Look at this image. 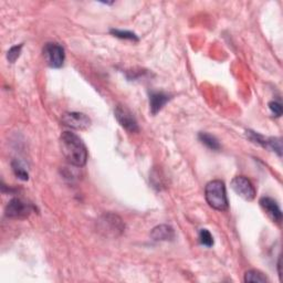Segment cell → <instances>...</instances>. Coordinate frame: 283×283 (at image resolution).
Wrapping results in <instances>:
<instances>
[{
    "mask_svg": "<svg viewBox=\"0 0 283 283\" xmlns=\"http://www.w3.org/2000/svg\"><path fill=\"white\" fill-rule=\"evenodd\" d=\"M60 147L64 158L76 167L87 164L88 150L78 135L71 132H63L60 136Z\"/></svg>",
    "mask_w": 283,
    "mask_h": 283,
    "instance_id": "cell-1",
    "label": "cell"
},
{
    "mask_svg": "<svg viewBox=\"0 0 283 283\" xmlns=\"http://www.w3.org/2000/svg\"><path fill=\"white\" fill-rule=\"evenodd\" d=\"M198 137L201 139L202 143L207 146L208 149L212 151H218L220 149L219 142H218V139L215 136H212V135L208 133H199Z\"/></svg>",
    "mask_w": 283,
    "mask_h": 283,
    "instance_id": "cell-12",
    "label": "cell"
},
{
    "mask_svg": "<svg viewBox=\"0 0 283 283\" xmlns=\"http://www.w3.org/2000/svg\"><path fill=\"white\" fill-rule=\"evenodd\" d=\"M267 147H270L272 151L278 153V155H282V145H281V139L276 137L268 138L267 140Z\"/></svg>",
    "mask_w": 283,
    "mask_h": 283,
    "instance_id": "cell-17",
    "label": "cell"
},
{
    "mask_svg": "<svg viewBox=\"0 0 283 283\" xmlns=\"http://www.w3.org/2000/svg\"><path fill=\"white\" fill-rule=\"evenodd\" d=\"M206 201L210 207L217 210H226L228 208V199L224 184L221 181H212L205 188Z\"/></svg>",
    "mask_w": 283,
    "mask_h": 283,
    "instance_id": "cell-2",
    "label": "cell"
},
{
    "mask_svg": "<svg viewBox=\"0 0 283 283\" xmlns=\"http://www.w3.org/2000/svg\"><path fill=\"white\" fill-rule=\"evenodd\" d=\"M168 100H169V96L165 94V93H163V92H153V93H151V96H150L151 112L153 114H156L157 112H159Z\"/></svg>",
    "mask_w": 283,
    "mask_h": 283,
    "instance_id": "cell-11",
    "label": "cell"
},
{
    "mask_svg": "<svg viewBox=\"0 0 283 283\" xmlns=\"http://www.w3.org/2000/svg\"><path fill=\"white\" fill-rule=\"evenodd\" d=\"M21 49H22V44H19V46L12 47L7 53L8 61L11 62V63L16 62V60L18 59L19 55H20V53H21Z\"/></svg>",
    "mask_w": 283,
    "mask_h": 283,
    "instance_id": "cell-18",
    "label": "cell"
},
{
    "mask_svg": "<svg viewBox=\"0 0 283 283\" xmlns=\"http://www.w3.org/2000/svg\"><path fill=\"white\" fill-rule=\"evenodd\" d=\"M260 206L262 207V209L266 211V214L271 218L273 221L280 222L282 220L281 209L274 199L270 198V197H262L260 199Z\"/></svg>",
    "mask_w": 283,
    "mask_h": 283,
    "instance_id": "cell-9",
    "label": "cell"
},
{
    "mask_svg": "<svg viewBox=\"0 0 283 283\" xmlns=\"http://www.w3.org/2000/svg\"><path fill=\"white\" fill-rule=\"evenodd\" d=\"M111 34L114 35L115 37L120 38V39H126V40H135L137 41L138 38L136 37V35L133 34V32L130 31H123V30H117V29H112Z\"/></svg>",
    "mask_w": 283,
    "mask_h": 283,
    "instance_id": "cell-15",
    "label": "cell"
},
{
    "mask_svg": "<svg viewBox=\"0 0 283 283\" xmlns=\"http://www.w3.org/2000/svg\"><path fill=\"white\" fill-rule=\"evenodd\" d=\"M98 229L100 233L107 237H119L125 229L123 220L118 215L105 214L103 215L98 221Z\"/></svg>",
    "mask_w": 283,
    "mask_h": 283,
    "instance_id": "cell-3",
    "label": "cell"
},
{
    "mask_svg": "<svg viewBox=\"0 0 283 283\" xmlns=\"http://www.w3.org/2000/svg\"><path fill=\"white\" fill-rule=\"evenodd\" d=\"M12 169H14V173L16 174V176L18 178L22 179V181H28L29 174L27 171H25V168L20 162H18V160L12 162Z\"/></svg>",
    "mask_w": 283,
    "mask_h": 283,
    "instance_id": "cell-14",
    "label": "cell"
},
{
    "mask_svg": "<svg viewBox=\"0 0 283 283\" xmlns=\"http://www.w3.org/2000/svg\"><path fill=\"white\" fill-rule=\"evenodd\" d=\"M199 239H201L202 244L206 247H211L214 244V238L207 229H202L199 233Z\"/></svg>",
    "mask_w": 283,
    "mask_h": 283,
    "instance_id": "cell-16",
    "label": "cell"
},
{
    "mask_svg": "<svg viewBox=\"0 0 283 283\" xmlns=\"http://www.w3.org/2000/svg\"><path fill=\"white\" fill-rule=\"evenodd\" d=\"M115 118L121 124L122 127H124L127 132L130 133H137L138 132V124L136 119L134 118L133 113L128 110L126 106L118 105L115 107Z\"/></svg>",
    "mask_w": 283,
    "mask_h": 283,
    "instance_id": "cell-7",
    "label": "cell"
},
{
    "mask_svg": "<svg viewBox=\"0 0 283 283\" xmlns=\"http://www.w3.org/2000/svg\"><path fill=\"white\" fill-rule=\"evenodd\" d=\"M269 108L271 110V112L275 115L276 118H280L282 115V105L280 102L276 101H272L269 103Z\"/></svg>",
    "mask_w": 283,
    "mask_h": 283,
    "instance_id": "cell-19",
    "label": "cell"
},
{
    "mask_svg": "<svg viewBox=\"0 0 283 283\" xmlns=\"http://www.w3.org/2000/svg\"><path fill=\"white\" fill-rule=\"evenodd\" d=\"M34 209V206L31 204L22 201L20 198H14L6 207V216L9 218L22 219V218H27Z\"/></svg>",
    "mask_w": 283,
    "mask_h": 283,
    "instance_id": "cell-5",
    "label": "cell"
},
{
    "mask_svg": "<svg viewBox=\"0 0 283 283\" xmlns=\"http://www.w3.org/2000/svg\"><path fill=\"white\" fill-rule=\"evenodd\" d=\"M231 188L244 201L251 202L256 197V190L251 182L244 176H237L231 181Z\"/></svg>",
    "mask_w": 283,
    "mask_h": 283,
    "instance_id": "cell-6",
    "label": "cell"
},
{
    "mask_svg": "<svg viewBox=\"0 0 283 283\" xmlns=\"http://www.w3.org/2000/svg\"><path fill=\"white\" fill-rule=\"evenodd\" d=\"M244 282H252V283H265L268 282L267 276L258 270H249L244 274Z\"/></svg>",
    "mask_w": 283,
    "mask_h": 283,
    "instance_id": "cell-13",
    "label": "cell"
},
{
    "mask_svg": "<svg viewBox=\"0 0 283 283\" xmlns=\"http://www.w3.org/2000/svg\"><path fill=\"white\" fill-rule=\"evenodd\" d=\"M151 237L156 241H168L175 238V231L167 224H160L152 230Z\"/></svg>",
    "mask_w": 283,
    "mask_h": 283,
    "instance_id": "cell-10",
    "label": "cell"
},
{
    "mask_svg": "<svg viewBox=\"0 0 283 283\" xmlns=\"http://www.w3.org/2000/svg\"><path fill=\"white\" fill-rule=\"evenodd\" d=\"M43 56L46 59L48 66L51 68H61L66 59V54H64V49L60 44L50 42L47 43L43 48Z\"/></svg>",
    "mask_w": 283,
    "mask_h": 283,
    "instance_id": "cell-4",
    "label": "cell"
},
{
    "mask_svg": "<svg viewBox=\"0 0 283 283\" xmlns=\"http://www.w3.org/2000/svg\"><path fill=\"white\" fill-rule=\"evenodd\" d=\"M62 124L74 130H86L91 125V120L86 114L79 112L66 113L62 117Z\"/></svg>",
    "mask_w": 283,
    "mask_h": 283,
    "instance_id": "cell-8",
    "label": "cell"
}]
</instances>
